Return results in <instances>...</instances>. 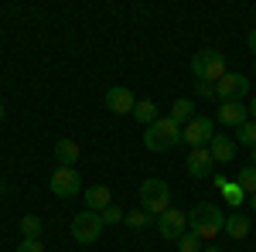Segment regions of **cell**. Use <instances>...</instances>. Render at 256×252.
I'll return each instance as SVG.
<instances>
[{
  "instance_id": "obj_1",
  "label": "cell",
  "mask_w": 256,
  "mask_h": 252,
  "mask_svg": "<svg viewBox=\"0 0 256 252\" xmlns=\"http://www.w3.org/2000/svg\"><path fill=\"white\" fill-rule=\"evenodd\" d=\"M222 229H226V212L222 208H216V205H195L192 212H188V232L198 235L202 242H212L216 235H222Z\"/></svg>"
},
{
  "instance_id": "obj_2",
  "label": "cell",
  "mask_w": 256,
  "mask_h": 252,
  "mask_svg": "<svg viewBox=\"0 0 256 252\" xmlns=\"http://www.w3.org/2000/svg\"><path fill=\"white\" fill-rule=\"evenodd\" d=\"M178 143H181V126H178L171 116H160L158 123H150V126H147V133H144V147H147L150 154L174 150Z\"/></svg>"
},
{
  "instance_id": "obj_3",
  "label": "cell",
  "mask_w": 256,
  "mask_h": 252,
  "mask_svg": "<svg viewBox=\"0 0 256 252\" xmlns=\"http://www.w3.org/2000/svg\"><path fill=\"white\" fill-rule=\"evenodd\" d=\"M140 208L147 215H164L171 208V188L160 181V177H147L144 184H140Z\"/></svg>"
},
{
  "instance_id": "obj_4",
  "label": "cell",
  "mask_w": 256,
  "mask_h": 252,
  "mask_svg": "<svg viewBox=\"0 0 256 252\" xmlns=\"http://www.w3.org/2000/svg\"><path fill=\"white\" fill-rule=\"evenodd\" d=\"M192 75H195V82H212L216 85L218 78L226 75V55L216 51V48H202L192 58Z\"/></svg>"
},
{
  "instance_id": "obj_5",
  "label": "cell",
  "mask_w": 256,
  "mask_h": 252,
  "mask_svg": "<svg viewBox=\"0 0 256 252\" xmlns=\"http://www.w3.org/2000/svg\"><path fill=\"white\" fill-rule=\"evenodd\" d=\"M102 218H99V212H79L76 218H72V239L79 242V246H96L99 235H102Z\"/></svg>"
},
{
  "instance_id": "obj_6",
  "label": "cell",
  "mask_w": 256,
  "mask_h": 252,
  "mask_svg": "<svg viewBox=\"0 0 256 252\" xmlns=\"http://www.w3.org/2000/svg\"><path fill=\"white\" fill-rule=\"evenodd\" d=\"M48 188L58 198H76V194H82V177L76 167H55L48 177Z\"/></svg>"
},
{
  "instance_id": "obj_7",
  "label": "cell",
  "mask_w": 256,
  "mask_h": 252,
  "mask_svg": "<svg viewBox=\"0 0 256 252\" xmlns=\"http://www.w3.org/2000/svg\"><path fill=\"white\" fill-rule=\"evenodd\" d=\"M246 92H250V78L242 72H226L216 82V99H222V102H239Z\"/></svg>"
},
{
  "instance_id": "obj_8",
  "label": "cell",
  "mask_w": 256,
  "mask_h": 252,
  "mask_svg": "<svg viewBox=\"0 0 256 252\" xmlns=\"http://www.w3.org/2000/svg\"><path fill=\"white\" fill-rule=\"evenodd\" d=\"M212 136H216L212 119H208V116H195L192 123H184V130H181V143H188V147L195 150V147H208Z\"/></svg>"
},
{
  "instance_id": "obj_9",
  "label": "cell",
  "mask_w": 256,
  "mask_h": 252,
  "mask_svg": "<svg viewBox=\"0 0 256 252\" xmlns=\"http://www.w3.org/2000/svg\"><path fill=\"white\" fill-rule=\"evenodd\" d=\"M184 171H188V177H195V181H205V177L216 174V160H212V150L208 147H195L192 154H188V160H184Z\"/></svg>"
},
{
  "instance_id": "obj_10",
  "label": "cell",
  "mask_w": 256,
  "mask_h": 252,
  "mask_svg": "<svg viewBox=\"0 0 256 252\" xmlns=\"http://www.w3.org/2000/svg\"><path fill=\"white\" fill-rule=\"evenodd\" d=\"M184 229H188V212H181V208H168V212L158 218V232L164 235V239H181L184 235Z\"/></svg>"
},
{
  "instance_id": "obj_11",
  "label": "cell",
  "mask_w": 256,
  "mask_h": 252,
  "mask_svg": "<svg viewBox=\"0 0 256 252\" xmlns=\"http://www.w3.org/2000/svg\"><path fill=\"white\" fill-rule=\"evenodd\" d=\"M134 106H137V99H134V92H130L126 85L106 89V109H110V113H116V116H134Z\"/></svg>"
},
{
  "instance_id": "obj_12",
  "label": "cell",
  "mask_w": 256,
  "mask_h": 252,
  "mask_svg": "<svg viewBox=\"0 0 256 252\" xmlns=\"http://www.w3.org/2000/svg\"><path fill=\"white\" fill-rule=\"evenodd\" d=\"M218 123L239 130L242 123H250V106H242V102H222L218 106Z\"/></svg>"
},
{
  "instance_id": "obj_13",
  "label": "cell",
  "mask_w": 256,
  "mask_h": 252,
  "mask_svg": "<svg viewBox=\"0 0 256 252\" xmlns=\"http://www.w3.org/2000/svg\"><path fill=\"white\" fill-rule=\"evenodd\" d=\"M82 198H86V208L89 212H106L113 205V191L106 184H92L89 191H82Z\"/></svg>"
},
{
  "instance_id": "obj_14",
  "label": "cell",
  "mask_w": 256,
  "mask_h": 252,
  "mask_svg": "<svg viewBox=\"0 0 256 252\" xmlns=\"http://www.w3.org/2000/svg\"><path fill=\"white\" fill-rule=\"evenodd\" d=\"M236 140L232 136H212V143H208V150H212V160L216 164H232V157H236Z\"/></svg>"
},
{
  "instance_id": "obj_15",
  "label": "cell",
  "mask_w": 256,
  "mask_h": 252,
  "mask_svg": "<svg viewBox=\"0 0 256 252\" xmlns=\"http://www.w3.org/2000/svg\"><path fill=\"white\" fill-rule=\"evenodd\" d=\"M82 147L79 140H72V136H62L58 143H55V160H58V167H72L76 160H79Z\"/></svg>"
},
{
  "instance_id": "obj_16",
  "label": "cell",
  "mask_w": 256,
  "mask_h": 252,
  "mask_svg": "<svg viewBox=\"0 0 256 252\" xmlns=\"http://www.w3.org/2000/svg\"><path fill=\"white\" fill-rule=\"evenodd\" d=\"M216 188L222 191V198H226V201H229L232 208H239V205L246 201V191L239 188L236 181H226V177H216Z\"/></svg>"
},
{
  "instance_id": "obj_17",
  "label": "cell",
  "mask_w": 256,
  "mask_h": 252,
  "mask_svg": "<svg viewBox=\"0 0 256 252\" xmlns=\"http://www.w3.org/2000/svg\"><path fill=\"white\" fill-rule=\"evenodd\" d=\"M222 232L229 235V239H246V235H250V218H246V215H226V229H222Z\"/></svg>"
},
{
  "instance_id": "obj_18",
  "label": "cell",
  "mask_w": 256,
  "mask_h": 252,
  "mask_svg": "<svg viewBox=\"0 0 256 252\" xmlns=\"http://www.w3.org/2000/svg\"><path fill=\"white\" fill-rule=\"evenodd\" d=\"M171 119H174L178 126L181 123H192L195 119V99H178L174 106H171Z\"/></svg>"
},
{
  "instance_id": "obj_19",
  "label": "cell",
  "mask_w": 256,
  "mask_h": 252,
  "mask_svg": "<svg viewBox=\"0 0 256 252\" xmlns=\"http://www.w3.org/2000/svg\"><path fill=\"white\" fill-rule=\"evenodd\" d=\"M134 119H137V123H144V126H150V123H158V106H154V102H150V99H140L137 106H134Z\"/></svg>"
},
{
  "instance_id": "obj_20",
  "label": "cell",
  "mask_w": 256,
  "mask_h": 252,
  "mask_svg": "<svg viewBox=\"0 0 256 252\" xmlns=\"http://www.w3.org/2000/svg\"><path fill=\"white\" fill-rule=\"evenodd\" d=\"M236 184L246 191V198H253L256 194V167L253 164H246V167H239V174H236Z\"/></svg>"
},
{
  "instance_id": "obj_21",
  "label": "cell",
  "mask_w": 256,
  "mask_h": 252,
  "mask_svg": "<svg viewBox=\"0 0 256 252\" xmlns=\"http://www.w3.org/2000/svg\"><path fill=\"white\" fill-rule=\"evenodd\" d=\"M41 229H44V225H41L38 215H24V218H20V232H24V239H41Z\"/></svg>"
},
{
  "instance_id": "obj_22",
  "label": "cell",
  "mask_w": 256,
  "mask_h": 252,
  "mask_svg": "<svg viewBox=\"0 0 256 252\" xmlns=\"http://www.w3.org/2000/svg\"><path fill=\"white\" fill-rule=\"evenodd\" d=\"M236 143L250 147V150L256 147V123H253V119H250V123H242V126L236 130Z\"/></svg>"
},
{
  "instance_id": "obj_23",
  "label": "cell",
  "mask_w": 256,
  "mask_h": 252,
  "mask_svg": "<svg viewBox=\"0 0 256 252\" xmlns=\"http://www.w3.org/2000/svg\"><path fill=\"white\" fill-rule=\"evenodd\" d=\"M178 252H202V239L192 235V232H184L178 239Z\"/></svg>"
},
{
  "instance_id": "obj_24",
  "label": "cell",
  "mask_w": 256,
  "mask_h": 252,
  "mask_svg": "<svg viewBox=\"0 0 256 252\" xmlns=\"http://www.w3.org/2000/svg\"><path fill=\"white\" fill-rule=\"evenodd\" d=\"M123 222H126L130 229H144V225L150 222V215L144 212V208H137V212H126V218H123Z\"/></svg>"
},
{
  "instance_id": "obj_25",
  "label": "cell",
  "mask_w": 256,
  "mask_h": 252,
  "mask_svg": "<svg viewBox=\"0 0 256 252\" xmlns=\"http://www.w3.org/2000/svg\"><path fill=\"white\" fill-rule=\"evenodd\" d=\"M99 218H102V225H120V222H123V218H126V215L120 212L116 205H110V208H106V212H99Z\"/></svg>"
},
{
  "instance_id": "obj_26",
  "label": "cell",
  "mask_w": 256,
  "mask_h": 252,
  "mask_svg": "<svg viewBox=\"0 0 256 252\" xmlns=\"http://www.w3.org/2000/svg\"><path fill=\"white\" fill-rule=\"evenodd\" d=\"M14 252H44V246H41V239H24Z\"/></svg>"
},
{
  "instance_id": "obj_27",
  "label": "cell",
  "mask_w": 256,
  "mask_h": 252,
  "mask_svg": "<svg viewBox=\"0 0 256 252\" xmlns=\"http://www.w3.org/2000/svg\"><path fill=\"white\" fill-rule=\"evenodd\" d=\"M195 92L198 99H216V85L212 82H195Z\"/></svg>"
},
{
  "instance_id": "obj_28",
  "label": "cell",
  "mask_w": 256,
  "mask_h": 252,
  "mask_svg": "<svg viewBox=\"0 0 256 252\" xmlns=\"http://www.w3.org/2000/svg\"><path fill=\"white\" fill-rule=\"evenodd\" d=\"M246 44H250V51H253V55H256V27H253V31H250V38H246Z\"/></svg>"
},
{
  "instance_id": "obj_29",
  "label": "cell",
  "mask_w": 256,
  "mask_h": 252,
  "mask_svg": "<svg viewBox=\"0 0 256 252\" xmlns=\"http://www.w3.org/2000/svg\"><path fill=\"white\" fill-rule=\"evenodd\" d=\"M250 119L256 123V96H253V102H250Z\"/></svg>"
},
{
  "instance_id": "obj_30",
  "label": "cell",
  "mask_w": 256,
  "mask_h": 252,
  "mask_svg": "<svg viewBox=\"0 0 256 252\" xmlns=\"http://www.w3.org/2000/svg\"><path fill=\"white\" fill-rule=\"evenodd\" d=\"M246 201H250V208H253V215H256V194H253V198H246Z\"/></svg>"
},
{
  "instance_id": "obj_31",
  "label": "cell",
  "mask_w": 256,
  "mask_h": 252,
  "mask_svg": "<svg viewBox=\"0 0 256 252\" xmlns=\"http://www.w3.org/2000/svg\"><path fill=\"white\" fill-rule=\"evenodd\" d=\"M205 252H226V249H222V246H208Z\"/></svg>"
},
{
  "instance_id": "obj_32",
  "label": "cell",
  "mask_w": 256,
  "mask_h": 252,
  "mask_svg": "<svg viewBox=\"0 0 256 252\" xmlns=\"http://www.w3.org/2000/svg\"><path fill=\"white\" fill-rule=\"evenodd\" d=\"M0 123H4V102H0Z\"/></svg>"
},
{
  "instance_id": "obj_33",
  "label": "cell",
  "mask_w": 256,
  "mask_h": 252,
  "mask_svg": "<svg viewBox=\"0 0 256 252\" xmlns=\"http://www.w3.org/2000/svg\"><path fill=\"white\" fill-rule=\"evenodd\" d=\"M253 167H256V147H253Z\"/></svg>"
},
{
  "instance_id": "obj_34",
  "label": "cell",
  "mask_w": 256,
  "mask_h": 252,
  "mask_svg": "<svg viewBox=\"0 0 256 252\" xmlns=\"http://www.w3.org/2000/svg\"><path fill=\"white\" fill-rule=\"evenodd\" d=\"M0 194H4V184H0Z\"/></svg>"
}]
</instances>
